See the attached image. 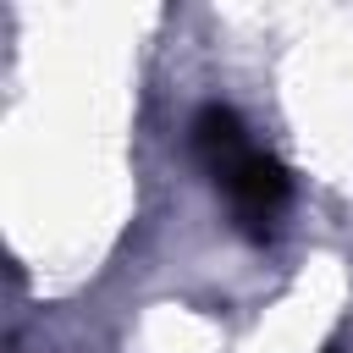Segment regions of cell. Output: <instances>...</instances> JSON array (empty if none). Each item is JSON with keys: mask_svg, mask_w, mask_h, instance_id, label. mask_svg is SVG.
<instances>
[{"mask_svg": "<svg viewBox=\"0 0 353 353\" xmlns=\"http://www.w3.org/2000/svg\"><path fill=\"white\" fill-rule=\"evenodd\" d=\"M188 143H193V160L204 165V176L215 182V193L226 199L232 226L243 237L265 243L276 232L287 199H292L287 165L248 138V127H243V116L232 105H204L193 116V127H188Z\"/></svg>", "mask_w": 353, "mask_h": 353, "instance_id": "cell-1", "label": "cell"}]
</instances>
